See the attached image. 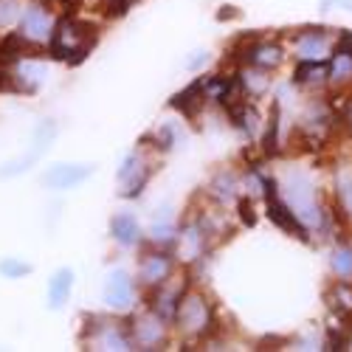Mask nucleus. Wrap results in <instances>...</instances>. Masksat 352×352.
<instances>
[{"instance_id":"nucleus-1","label":"nucleus","mask_w":352,"mask_h":352,"mask_svg":"<svg viewBox=\"0 0 352 352\" xmlns=\"http://www.w3.org/2000/svg\"><path fill=\"white\" fill-rule=\"evenodd\" d=\"M96 43H99V25L76 14H65L54 25V34L48 40V54L68 65H79Z\"/></svg>"},{"instance_id":"nucleus-2","label":"nucleus","mask_w":352,"mask_h":352,"mask_svg":"<svg viewBox=\"0 0 352 352\" xmlns=\"http://www.w3.org/2000/svg\"><path fill=\"white\" fill-rule=\"evenodd\" d=\"M172 324L186 341H206L217 330V310H214L212 296L206 290L189 285L178 302Z\"/></svg>"},{"instance_id":"nucleus-3","label":"nucleus","mask_w":352,"mask_h":352,"mask_svg":"<svg viewBox=\"0 0 352 352\" xmlns=\"http://www.w3.org/2000/svg\"><path fill=\"white\" fill-rule=\"evenodd\" d=\"M276 184H279V197L287 203L290 212L299 217V223L305 228H318L324 223V212L318 206V195H316L310 175H305L299 169H290Z\"/></svg>"},{"instance_id":"nucleus-4","label":"nucleus","mask_w":352,"mask_h":352,"mask_svg":"<svg viewBox=\"0 0 352 352\" xmlns=\"http://www.w3.org/2000/svg\"><path fill=\"white\" fill-rule=\"evenodd\" d=\"M82 344L87 349H116V352H127L135 349L130 338L127 321H113L110 316H85V327H82Z\"/></svg>"},{"instance_id":"nucleus-5","label":"nucleus","mask_w":352,"mask_h":352,"mask_svg":"<svg viewBox=\"0 0 352 352\" xmlns=\"http://www.w3.org/2000/svg\"><path fill=\"white\" fill-rule=\"evenodd\" d=\"M237 60L243 65H251V68H259V71H276L282 63H285V48L279 40H262V37H243L234 48Z\"/></svg>"},{"instance_id":"nucleus-6","label":"nucleus","mask_w":352,"mask_h":352,"mask_svg":"<svg viewBox=\"0 0 352 352\" xmlns=\"http://www.w3.org/2000/svg\"><path fill=\"white\" fill-rule=\"evenodd\" d=\"M153 172H155V166H153L150 158H146V146L141 144L138 150H133V153L122 161L119 172H116V178H119V186H122V197H127V200L141 197L144 189H146V184H150V178H153Z\"/></svg>"},{"instance_id":"nucleus-7","label":"nucleus","mask_w":352,"mask_h":352,"mask_svg":"<svg viewBox=\"0 0 352 352\" xmlns=\"http://www.w3.org/2000/svg\"><path fill=\"white\" fill-rule=\"evenodd\" d=\"M56 17L51 12L48 0H32V3L23 6V14L17 20V32L34 45H48L51 34H54Z\"/></svg>"},{"instance_id":"nucleus-8","label":"nucleus","mask_w":352,"mask_h":352,"mask_svg":"<svg viewBox=\"0 0 352 352\" xmlns=\"http://www.w3.org/2000/svg\"><path fill=\"white\" fill-rule=\"evenodd\" d=\"M166 324L158 313H153L146 307L144 313H135L127 327H130V338H133V346L135 349H164L166 341H169V333H166Z\"/></svg>"},{"instance_id":"nucleus-9","label":"nucleus","mask_w":352,"mask_h":352,"mask_svg":"<svg viewBox=\"0 0 352 352\" xmlns=\"http://www.w3.org/2000/svg\"><path fill=\"white\" fill-rule=\"evenodd\" d=\"M102 302L113 313H127L135 305V282H133V276L127 271H122V268L110 271L104 285H102Z\"/></svg>"},{"instance_id":"nucleus-10","label":"nucleus","mask_w":352,"mask_h":352,"mask_svg":"<svg viewBox=\"0 0 352 352\" xmlns=\"http://www.w3.org/2000/svg\"><path fill=\"white\" fill-rule=\"evenodd\" d=\"M96 164H54L40 175V184L51 192H65L82 186L87 178H94Z\"/></svg>"},{"instance_id":"nucleus-11","label":"nucleus","mask_w":352,"mask_h":352,"mask_svg":"<svg viewBox=\"0 0 352 352\" xmlns=\"http://www.w3.org/2000/svg\"><path fill=\"white\" fill-rule=\"evenodd\" d=\"M175 274V256L166 251V248H150L144 251L141 259H138V282L144 287H155L161 282H166L169 276Z\"/></svg>"},{"instance_id":"nucleus-12","label":"nucleus","mask_w":352,"mask_h":352,"mask_svg":"<svg viewBox=\"0 0 352 352\" xmlns=\"http://www.w3.org/2000/svg\"><path fill=\"white\" fill-rule=\"evenodd\" d=\"M189 287V282L184 279V276H169L166 282H161V285H155L153 290H150V307L153 313H158L164 321H172L175 318V310H178V302H181V296H184V290Z\"/></svg>"},{"instance_id":"nucleus-13","label":"nucleus","mask_w":352,"mask_h":352,"mask_svg":"<svg viewBox=\"0 0 352 352\" xmlns=\"http://www.w3.org/2000/svg\"><path fill=\"white\" fill-rule=\"evenodd\" d=\"M296 56L299 60H310V63H321L330 56V37H327V28H302L296 34Z\"/></svg>"},{"instance_id":"nucleus-14","label":"nucleus","mask_w":352,"mask_h":352,"mask_svg":"<svg viewBox=\"0 0 352 352\" xmlns=\"http://www.w3.org/2000/svg\"><path fill=\"white\" fill-rule=\"evenodd\" d=\"M265 206H268V217H271V223H274V226H279L282 231L293 234V237H299L302 243H307V240H310V228H305V226L299 223V217L290 212V206H287V203L279 197V192L265 197Z\"/></svg>"},{"instance_id":"nucleus-15","label":"nucleus","mask_w":352,"mask_h":352,"mask_svg":"<svg viewBox=\"0 0 352 352\" xmlns=\"http://www.w3.org/2000/svg\"><path fill=\"white\" fill-rule=\"evenodd\" d=\"M175 245H178V259H184V262H195V259L203 256V251H206L209 240H206V234H203V228H200L197 220H186V223L178 228Z\"/></svg>"},{"instance_id":"nucleus-16","label":"nucleus","mask_w":352,"mask_h":352,"mask_svg":"<svg viewBox=\"0 0 352 352\" xmlns=\"http://www.w3.org/2000/svg\"><path fill=\"white\" fill-rule=\"evenodd\" d=\"M74 293V268H56L48 279L45 287V299H48V310H63Z\"/></svg>"},{"instance_id":"nucleus-17","label":"nucleus","mask_w":352,"mask_h":352,"mask_svg":"<svg viewBox=\"0 0 352 352\" xmlns=\"http://www.w3.org/2000/svg\"><path fill=\"white\" fill-rule=\"evenodd\" d=\"M107 228H110V237L119 243V245H124V248H133V245H138L144 240V228L135 220V214H130V212L113 214Z\"/></svg>"},{"instance_id":"nucleus-18","label":"nucleus","mask_w":352,"mask_h":352,"mask_svg":"<svg viewBox=\"0 0 352 352\" xmlns=\"http://www.w3.org/2000/svg\"><path fill=\"white\" fill-rule=\"evenodd\" d=\"M37 48L34 43H28L20 32H9L0 37V65H14L20 60H28V56H37Z\"/></svg>"},{"instance_id":"nucleus-19","label":"nucleus","mask_w":352,"mask_h":352,"mask_svg":"<svg viewBox=\"0 0 352 352\" xmlns=\"http://www.w3.org/2000/svg\"><path fill=\"white\" fill-rule=\"evenodd\" d=\"M209 99H206V91H203V76L200 79H195L192 85H186L181 94H175L172 99H169V107L172 110H178V113H184L186 119H195V116L200 113V107L206 104Z\"/></svg>"},{"instance_id":"nucleus-20","label":"nucleus","mask_w":352,"mask_h":352,"mask_svg":"<svg viewBox=\"0 0 352 352\" xmlns=\"http://www.w3.org/2000/svg\"><path fill=\"white\" fill-rule=\"evenodd\" d=\"M330 82V63H310V60H299L296 71H293V85L299 87H321Z\"/></svg>"},{"instance_id":"nucleus-21","label":"nucleus","mask_w":352,"mask_h":352,"mask_svg":"<svg viewBox=\"0 0 352 352\" xmlns=\"http://www.w3.org/2000/svg\"><path fill=\"white\" fill-rule=\"evenodd\" d=\"M237 189H240V178H237V175H234L231 169H220L214 178H212L206 195H209L214 203H220V206H226V203L237 200Z\"/></svg>"},{"instance_id":"nucleus-22","label":"nucleus","mask_w":352,"mask_h":352,"mask_svg":"<svg viewBox=\"0 0 352 352\" xmlns=\"http://www.w3.org/2000/svg\"><path fill=\"white\" fill-rule=\"evenodd\" d=\"M237 82L243 87V94L245 99H259V96H265L268 94V87H271V76L268 71H259V68H251V65H243L237 71Z\"/></svg>"},{"instance_id":"nucleus-23","label":"nucleus","mask_w":352,"mask_h":352,"mask_svg":"<svg viewBox=\"0 0 352 352\" xmlns=\"http://www.w3.org/2000/svg\"><path fill=\"white\" fill-rule=\"evenodd\" d=\"M327 305L333 313L352 316V282L349 279H336V285L327 290Z\"/></svg>"},{"instance_id":"nucleus-24","label":"nucleus","mask_w":352,"mask_h":352,"mask_svg":"<svg viewBox=\"0 0 352 352\" xmlns=\"http://www.w3.org/2000/svg\"><path fill=\"white\" fill-rule=\"evenodd\" d=\"M56 133H60V127H56L54 119H40V122L34 124V130H32V150H37L40 155H45L48 146H51L54 138H56Z\"/></svg>"},{"instance_id":"nucleus-25","label":"nucleus","mask_w":352,"mask_h":352,"mask_svg":"<svg viewBox=\"0 0 352 352\" xmlns=\"http://www.w3.org/2000/svg\"><path fill=\"white\" fill-rule=\"evenodd\" d=\"M40 158H43V155H40L37 150H28L25 155L6 161L3 166H0V181H12V178H20V175H25V172L32 169V166H34Z\"/></svg>"},{"instance_id":"nucleus-26","label":"nucleus","mask_w":352,"mask_h":352,"mask_svg":"<svg viewBox=\"0 0 352 352\" xmlns=\"http://www.w3.org/2000/svg\"><path fill=\"white\" fill-rule=\"evenodd\" d=\"M34 274V265L23 256H3L0 259V276L9 279V282H17V279H25Z\"/></svg>"},{"instance_id":"nucleus-27","label":"nucleus","mask_w":352,"mask_h":352,"mask_svg":"<svg viewBox=\"0 0 352 352\" xmlns=\"http://www.w3.org/2000/svg\"><path fill=\"white\" fill-rule=\"evenodd\" d=\"M330 268L338 279H352V245L346 243H338L336 251H333V259H330Z\"/></svg>"},{"instance_id":"nucleus-28","label":"nucleus","mask_w":352,"mask_h":352,"mask_svg":"<svg viewBox=\"0 0 352 352\" xmlns=\"http://www.w3.org/2000/svg\"><path fill=\"white\" fill-rule=\"evenodd\" d=\"M175 237H178V228H175L172 223H166V220L153 223V228L146 231V240H150V245H155V248H169V245H175Z\"/></svg>"},{"instance_id":"nucleus-29","label":"nucleus","mask_w":352,"mask_h":352,"mask_svg":"<svg viewBox=\"0 0 352 352\" xmlns=\"http://www.w3.org/2000/svg\"><path fill=\"white\" fill-rule=\"evenodd\" d=\"M330 82L333 85H346L352 82V60L344 54H333V63H330Z\"/></svg>"},{"instance_id":"nucleus-30","label":"nucleus","mask_w":352,"mask_h":352,"mask_svg":"<svg viewBox=\"0 0 352 352\" xmlns=\"http://www.w3.org/2000/svg\"><path fill=\"white\" fill-rule=\"evenodd\" d=\"M20 14H23V0H0V32L17 25Z\"/></svg>"},{"instance_id":"nucleus-31","label":"nucleus","mask_w":352,"mask_h":352,"mask_svg":"<svg viewBox=\"0 0 352 352\" xmlns=\"http://www.w3.org/2000/svg\"><path fill=\"white\" fill-rule=\"evenodd\" d=\"M336 195H338V206L341 212H346L352 217V175L341 172L338 181H336Z\"/></svg>"},{"instance_id":"nucleus-32","label":"nucleus","mask_w":352,"mask_h":352,"mask_svg":"<svg viewBox=\"0 0 352 352\" xmlns=\"http://www.w3.org/2000/svg\"><path fill=\"white\" fill-rule=\"evenodd\" d=\"M237 212H240V220L245 226H256V212H254V197H237Z\"/></svg>"},{"instance_id":"nucleus-33","label":"nucleus","mask_w":352,"mask_h":352,"mask_svg":"<svg viewBox=\"0 0 352 352\" xmlns=\"http://www.w3.org/2000/svg\"><path fill=\"white\" fill-rule=\"evenodd\" d=\"M333 54H344V56H349V60H352V32H349V28H344V32L338 34Z\"/></svg>"},{"instance_id":"nucleus-34","label":"nucleus","mask_w":352,"mask_h":352,"mask_svg":"<svg viewBox=\"0 0 352 352\" xmlns=\"http://www.w3.org/2000/svg\"><path fill=\"white\" fill-rule=\"evenodd\" d=\"M333 9L352 12V0H321V12H333Z\"/></svg>"},{"instance_id":"nucleus-35","label":"nucleus","mask_w":352,"mask_h":352,"mask_svg":"<svg viewBox=\"0 0 352 352\" xmlns=\"http://www.w3.org/2000/svg\"><path fill=\"white\" fill-rule=\"evenodd\" d=\"M206 63H209V51H195L192 60H186V68L189 71H197V68H203Z\"/></svg>"},{"instance_id":"nucleus-36","label":"nucleus","mask_w":352,"mask_h":352,"mask_svg":"<svg viewBox=\"0 0 352 352\" xmlns=\"http://www.w3.org/2000/svg\"><path fill=\"white\" fill-rule=\"evenodd\" d=\"M110 6H116V14H122L127 6H130V0H107Z\"/></svg>"},{"instance_id":"nucleus-37","label":"nucleus","mask_w":352,"mask_h":352,"mask_svg":"<svg viewBox=\"0 0 352 352\" xmlns=\"http://www.w3.org/2000/svg\"><path fill=\"white\" fill-rule=\"evenodd\" d=\"M234 6H223V12H217V20H228V17H237V12H231Z\"/></svg>"}]
</instances>
